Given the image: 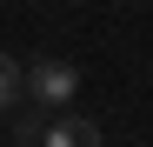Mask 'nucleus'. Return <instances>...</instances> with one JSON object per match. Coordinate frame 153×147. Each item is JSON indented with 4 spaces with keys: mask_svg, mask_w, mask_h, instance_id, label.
<instances>
[{
    "mask_svg": "<svg viewBox=\"0 0 153 147\" xmlns=\"http://www.w3.org/2000/svg\"><path fill=\"white\" fill-rule=\"evenodd\" d=\"M20 94H27V67H20L13 54H0V107H13Z\"/></svg>",
    "mask_w": 153,
    "mask_h": 147,
    "instance_id": "obj_3",
    "label": "nucleus"
},
{
    "mask_svg": "<svg viewBox=\"0 0 153 147\" xmlns=\"http://www.w3.org/2000/svg\"><path fill=\"white\" fill-rule=\"evenodd\" d=\"M27 94H33V107H73V94H80V67L60 60V54H40L27 67Z\"/></svg>",
    "mask_w": 153,
    "mask_h": 147,
    "instance_id": "obj_1",
    "label": "nucleus"
},
{
    "mask_svg": "<svg viewBox=\"0 0 153 147\" xmlns=\"http://www.w3.org/2000/svg\"><path fill=\"white\" fill-rule=\"evenodd\" d=\"M40 147H100V127H93L87 114H60L53 127L40 134Z\"/></svg>",
    "mask_w": 153,
    "mask_h": 147,
    "instance_id": "obj_2",
    "label": "nucleus"
}]
</instances>
